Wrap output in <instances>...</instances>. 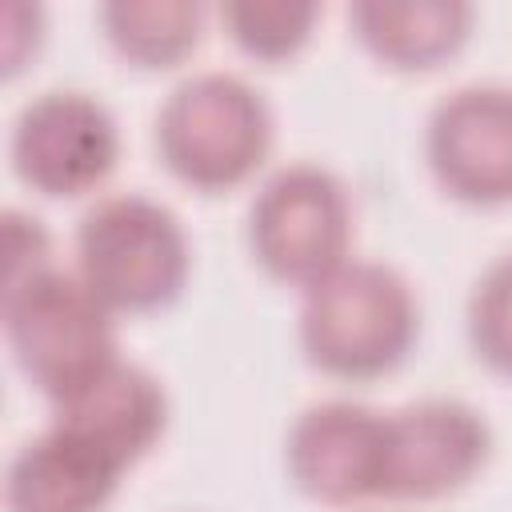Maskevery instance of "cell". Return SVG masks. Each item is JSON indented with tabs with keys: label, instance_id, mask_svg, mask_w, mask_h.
I'll list each match as a JSON object with an SVG mask.
<instances>
[{
	"label": "cell",
	"instance_id": "52a82bcc",
	"mask_svg": "<svg viewBox=\"0 0 512 512\" xmlns=\"http://www.w3.org/2000/svg\"><path fill=\"white\" fill-rule=\"evenodd\" d=\"M492 424L456 396H428L388 412L384 496L404 504L448 500L464 492L492 460Z\"/></svg>",
	"mask_w": 512,
	"mask_h": 512
},
{
	"label": "cell",
	"instance_id": "30bf717a",
	"mask_svg": "<svg viewBox=\"0 0 512 512\" xmlns=\"http://www.w3.org/2000/svg\"><path fill=\"white\" fill-rule=\"evenodd\" d=\"M52 424L84 436L132 472L168 428V392L148 368L116 356L52 400Z\"/></svg>",
	"mask_w": 512,
	"mask_h": 512
},
{
	"label": "cell",
	"instance_id": "7c38bea8",
	"mask_svg": "<svg viewBox=\"0 0 512 512\" xmlns=\"http://www.w3.org/2000/svg\"><path fill=\"white\" fill-rule=\"evenodd\" d=\"M476 8L464 0H356L348 28L388 72H432L472 36Z\"/></svg>",
	"mask_w": 512,
	"mask_h": 512
},
{
	"label": "cell",
	"instance_id": "9a60e30c",
	"mask_svg": "<svg viewBox=\"0 0 512 512\" xmlns=\"http://www.w3.org/2000/svg\"><path fill=\"white\" fill-rule=\"evenodd\" d=\"M464 332L472 356L512 380V252H500L476 276L464 304Z\"/></svg>",
	"mask_w": 512,
	"mask_h": 512
},
{
	"label": "cell",
	"instance_id": "277c9868",
	"mask_svg": "<svg viewBox=\"0 0 512 512\" xmlns=\"http://www.w3.org/2000/svg\"><path fill=\"white\" fill-rule=\"evenodd\" d=\"M0 324L16 368L48 404L120 356L116 312L76 276V268L64 272L48 264L4 280Z\"/></svg>",
	"mask_w": 512,
	"mask_h": 512
},
{
	"label": "cell",
	"instance_id": "ba28073f",
	"mask_svg": "<svg viewBox=\"0 0 512 512\" xmlns=\"http://www.w3.org/2000/svg\"><path fill=\"white\" fill-rule=\"evenodd\" d=\"M424 160L436 188L468 208L512 204V84H464L424 120Z\"/></svg>",
	"mask_w": 512,
	"mask_h": 512
},
{
	"label": "cell",
	"instance_id": "8992f818",
	"mask_svg": "<svg viewBox=\"0 0 512 512\" xmlns=\"http://www.w3.org/2000/svg\"><path fill=\"white\" fill-rule=\"evenodd\" d=\"M8 160L32 192L48 200H76L112 176L120 160V124L100 96L52 88L16 112Z\"/></svg>",
	"mask_w": 512,
	"mask_h": 512
},
{
	"label": "cell",
	"instance_id": "8fae6325",
	"mask_svg": "<svg viewBox=\"0 0 512 512\" xmlns=\"http://www.w3.org/2000/svg\"><path fill=\"white\" fill-rule=\"evenodd\" d=\"M128 468L104 448L48 420V428L24 440L4 468L8 512H104Z\"/></svg>",
	"mask_w": 512,
	"mask_h": 512
},
{
	"label": "cell",
	"instance_id": "9c48e42d",
	"mask_svg": "<svg viewBox=\"0 0 512 512\" xmlns=\"http://www.w3.org/2000/svg\"><path fill=\"white\" fill-rule=\"evenodd\" d=\"M388 412L356 400H316L296 412L284 436V472L316 504L352 508L384 496Z\"/></svg>",
	"mask_w": 512,
	"mask_h": 512
},
{
	"label": "cell",
	"instance_id": "5b68a950",
	"mask_svg": "<svg viewBox=\"0 0 512 512\" xmlns=\"http://www.w3.org/2000/svg\"><path fill=\"white\" fill-rule=\"evenodd\" d=\"M248 252L260 272L288 288H312L352 256V200L324 164L276 168L248 204Z\"/></svg>",
	"mask_w": 512,
	"mask_h": 512
},
{
	"label": "cell",
	"instance_id": "4fadbf2b",
	"mask_svg": "<svg viewBox=\"0 0 512 512\" xmlns=\"http://www.w3.org/2000/svg\"><path fill=\"white\" fill-rule=\"evenodd\" d=\"M104 40L132 68H176L204 36V4L196 0H108L96 12Z\"/></svg>",
	"mask_w": 512,
	"mask_h": 512
},
{
	"label": "cell",
	"instance_id": "5bb4252c",
	"mask_svg": "<svg viewBox=\"0 0 512 512\" xmlns=\"http://www.w3.org/2000/svg\"><path fill=\"white\" fill-rule=\"evenodd\" d=\"M320 20V4L312 0H228L220 4V24L228 40L260 64L296 60Z\"/></svg>",
	"mask_w": 512,
	"mask_h": 512
},
{
	"label": "cell",
	"instance_id": "2e32d148",
	"mask_svg": "<svg viewBox=\"0 0 512 512\" xmlns=\"http://www.w3.org/2000/svg\"><path fill=\"white\" fill-rule=\"evenodd\" d=\"M4 244H8V272L4 280H16L24 272L48 268V232L40 228V220H28L24 212H8L4 216Z\"/></svg>",
	"mask_w": 512,
	"mask_h": 512
},
{
	"label": "cell",
	"instance_id": "6da1fadb",
	"mask_svg": "<svg viewBox=\"0 0 512 512\" xmlns=\"http://www.w3.org/2000/svg\"><path fill=\"white\" fill-rule=\"evenodd\" d=\"M420 340V300L404 272L380 260H348L300 292L296 344L332 380H380Z\"/></svg>",
	"mask_w": 512,
	"mask_h": 512
},
{
	"label": "cell",
	"instance_id": "7a4b0ae2",
	"mask_svg": "<svg viewBox=\"0 0 512 512\" xmlns=\"http://www.w3.org/2000/svg\"><path fill=\"white\" fill-rule=\"evenodd\" d=\"M152 140L172 180L216 196L248 184L264 168L276 120L264 92L244 76L192 72L164 96Z\"/></svg>",
	"mask_w": 512,
	"mask_h": 512
},
{
	"label": "cell",
	"instance_id": "3957f363",
	"mask_svg": "<svg viewBox=\"0 0 512 512\" xmlns=\"http://www.w3.org/2000/svg\"><path fill=\"white\" fill-rule=\"evenodd\" d=\"M76 276L116 316L160 312L192 276V244L168 204L144 192H116L76 224Z\"/></svg>",
	"mask_w": 512,
	"mask_h": 512
}]
</instances>
